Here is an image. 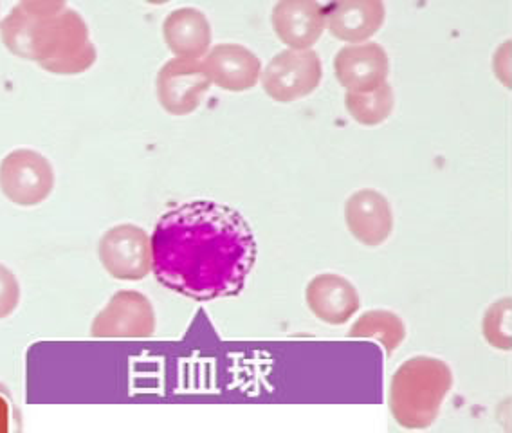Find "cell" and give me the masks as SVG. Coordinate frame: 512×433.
I'll return each instance as SVG.
<instances>
[{"label": "cell", "mask_w": 512, "mask_h": 433, "mask_svg": "<svg viewBox=\"0 0 512 433\" xmlns=\"http://www.w3.org/2000/svg\"><path fill=\"white\" fill-rule=\"evenodd\" d=\"M150 246L159 284L197 302L240 295L255 268L251 226L242 213L215 201H190L163 213Z\"/></svg>", "instance_id": "1"}, {"label": "cell", "mask_w": 512, "mask_h": 433, "mask_svg": "<svg viewBox=\"0 0 512 433\" xmlns=\"http://www.w3.org/2000/svg\"><path fill=\"white\" fill-rule=\"evenodd\" d=\"M0 40L11 55L47 73L76 76L96 64L89 26L62 0H22L0 20Z\"/></svg>", "instance_id": "2"}, {"label": "cell", "mask_w": 512, "mask_h": 433, "mask_svg": "<svg viewBox=\"0 0 512 433\" xmlns=\"http://www.w3.org/2000/svg\"><path fill=\"white\" fill-rule=\"evenodd\" d=\"M453 388V372L446 361L415 356L395 370L388 405L395 423L406 430H426L437 421Z\"/></svg>", "instance_id": "3"}, {"label": "cell", "mask_w": 512, "mask_h": 433, "mask_svg": "<svg viewBox=\"0 0 512 433\" xmlns=\"http://www.w3.org/2000/svg\"><path fill=\"white\" fill-rule=\"evenodd\" d=\"M55 168L44 154L17 148L0 161V192L20 208H35L55 190Z\"/></svg>", "instance_id": "4"}, {"label": "cell", "mask_w": 512, "mask_h": 433, "mask_svg": "<svg viewBox=\"0 0 512 433\" xmlns=\"http://www.w3.org/2000/svg\"><path fill=\"white\" fill-rule=\"evenodd\" d=\"M264 93L278 103H293L311 96L323 80V64L314 49H285L269 60L260 74Z\"/></svg>", "instance_id": "5"}, {"label": "cell", "mask_w": 512, "mask_h": 433, "mask_svg": "<svg viewBox=\"0 0 512 433\" xmlns=\"http://www.w3.org/2000/svg\"><path fill=\"white\" fill-rule=\"evenodd\" d=\"M98 258L110 277L139 282L152 273L150 237L136 224H116L101 235Z\"/></svg>", "instance_id": "6"}, {"label": "cell", "mask_w": 512, "mask_h": 433, "mask_svg": "<svg viewBox=\"0 0 512 433\" xmlns=\"http://www.w3.org/2000/svg\"><path fill=\"white\" fill-rule=\"evenodd\" d=\"M156 325V311L147 296L125 289L96 314L91 336L100 340H143L154 336Z\"/></svg>", "instance_id": "7"}, {"label": "cell", "mask_w": 512, "mask_h": 433, "mask_svg": "<svg viewBox=\"0 0 512 433\" xmlns=\"http://www.w3.org/2000/svg\"><path fill=\"white\" fill-rule=\"evenodd\" d=\"M210 87L201 60L172 58L157 73V102L172 116H188L199 109Z\"/></svg>", "instance_id": "8"}, {"label": "cell", "mask_w": 512, "mask_h": 433, "mask_svg": "<svg viewBox=\"0 0 512 433\" xmlns=\"http://www.w3.org/2000/svg\"><path fill=\"white\" fill-rule=\"evenodd\" d=\"M332 67L347 93H372L388 82L390 58L377 42L350 44L339 49Z\"/></svg>", "instance_id": "9"}, {"label": "cell", "mask_w": 512, "mask_h": 433, "mask_svg": "<svg viewBox=\"0 0 512 433\" xmlns=\"http://www.w3.org/2000/svg\"><path fill=\"white\" fill-rule=\"evenodd\" d=\"M202 69L213 85L228 93H246L255 87L260 74V58L240 44H217L201 60Z\"/></svg>", "instance_id": "10"}, {"label": "cell", "mask_w": 512, "mask_h": 433, "mask_svg": "<svg viewBox=\"0 0 512 433\" xmlns=\"http://www.w3.org/2000/svg\"><path fill=\"white\" fill-rule=\"evenodd\" d=\"M278 40L294 51H307L325 33V6L314 0H282L271 11Z\"/></svg>", "instance_id": "11"}, {"label": "cell", "mask_w": 512, "mask_h": 433, "mask_svg": "<svg viewBox=\"0 0 512 433\" xmlns=\"http://www.w3.org/2000/svg\"><path fill=\"white\" fill-rule=\"evenodd\" d=\"M345 222L357 242L368 248H377L383 246L394 231V212L383 194L365 188L348 197Z\"/></svg>", "instance_id": "12"}, {"label": "cell", "mask_w": 512, "mask_h": 433, "mask_svg": "<svg viewBox=\"0 0 512 433\" xmlns=\"http://www.w3.org/2000/svg\"><path fill=\"white\" fill-rule=\"evenodd\" d=\"M384 20L386 8L381 0H341L325 6V29L348 46L370 42Z\"/></svg>", "instance_id": "13"}, {"label": "cell", "mask_w": 512, "mask_h": 433, "mask_svg": "<svg viewBox=\"0 0 512 433\" xmlns=\"http://www.w3.org/2000/svg\"><path fill=\"white\" fill-rule=\"evenodd\" d=\"M305 302L311 313L327 325H345L361 307L356 286L336 273L312 278L305 289Z\"/></svg>", "instance_id": "14"}, {"label": "cell", "mask_w": 512, "mask_h": 433, "mask_svg": "<svg viewBox=\"0 0 512 433\" xmlns=\"http://www.w3.org/2000/svg\"><path fill=\"white\" fill-rule=\"evenodd\" d=\"M163 38L175 58L202 60L211 49L213 31L210 20L201 10L186 6L166 15Z\"/></svg>", "instance_id": "15"}, {"label": "cell", "mask_w": 512, "mask_h": 433, "mask_svg": "<svg viewBox=\"0 0 512 433\" xmlns=\"http://www.w3.org/2000/svg\"><path fill=\"white\" fill-rule=\"evenodd\" d=\"M347 336L379 341L386 351V358H392L406 340V325L399 314L386 309H372L357 318Z\"/></svg>", "instance_id": "16"}, {"label": "cell", "mask_w": 512, "mask_h": 433, "mask_svg": "<svg viewBox=\"0 0 512 433\" xmlns=\"http://www.w3.org/2000/svg\"><path fill=\"white\" fill-rule=\"evenodd\" d=\"M394 87L386 82L372 93L345 94V109L352 120L365 127L381 125L394 112Z\"/></svg>", "instance_id": "17"}, {"label": "cell", "mask_w": 512, "mask_h": 433, "mask_svg": "<svg viewBox=\"0 0 512 433\" xmlns=\"http://www.w3.org/2000/svg\"><path fill=\"white\" fill-rule=\"evenodd\" d=\"M482 332L494 349L511 351V298H502L485 311Z\"/></svg>", "instance_id": "18"}, {"label": "cell", "mask_w": 512, "mask_h": 433, "mask_svg": "<svg viewBox=\"0 0 512 433\" xmlns=\"http://www.w3.org/2000/svg\"><path fill=\"white\" fill-rule=\"evenodd\" d=\"M20 284L15 273L0 264V320L10 318L20 304Z\"/></svg>", "instance_id": "19"}]
</instances>
